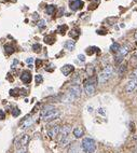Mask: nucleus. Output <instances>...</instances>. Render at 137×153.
Wrapping results in <instances>:
<instances>
[{
  "mask_svg": "<svg viewBox=\"0 0 137 153\" xmlns=\"http://www.w3.org/2000/svg\"><path fill=\"white\" fill-rule=\"evenodd\" d=\"M19 113H21V111H19V108H14V109L12 110V115H13V116H19Z\"/></svg>",
  "mask_w": 137,
  "mask_h": 153,
  "instance_id": "nucleus-27",
  "label": "nucleus"
},
{
  "mask_svg": "<svg viewBox=\"0 0 137 153\" xmlns=\"http://www.w3.org/2000/svg\"><path fill=\"white\" fill-rule=\"evenodd\" d=\"M6 1H8V0H6Z\"/></svg>",
  "mask_w": 137,
  "mask_h": 153,
  "instance_id": "nucleus-40",
  "label": "nucleus"
},
{
  "mask_svg": "<svg viewBox=\"0 0 137 153\" xmlns=\"http://www.w3.org/2000/svg\"><path fill=\"white\" fill-rule=\"evenodd\" d=\"M26 152H27L26 147H25V148H21V149L17 150V153H26Z\"/></svg>",
  "mask_w": 137,
  "mask_h": 153,
  "instance_id": "nucleus-33",
  "label": "nucleus"
},
{
  "mask_svg": "<svg viewBox=\"0 0 137 153\" xmlns=\"http://www.w3.org/2000/svg\"><path fill=\"white\" fill-rule=\"evenodd\" d=\"M136 153H137V150H136Z\"/></svg>",
  "mask_w": 137,
  "mask_h": 153,
  "instance_id": "nucleus-39",
  "label": "nucleus"
},
{
  "mask_svg": "<svg viewBox=\"0 0 137 153\" xmlns=\"http://www.w3.org/2000/svg\"><path fill=\"white\" fill-rule=\"evenodd\" d=\"M31 79H33L31 78V73L29 71H23L22 74H21V80L25 84H29L31 82Z\"/></svg>",
  "mask_w": 137,
  "mask_h": 153,
  "instance_id": "nucleus-11",
  "label": "nucleus"
},
{
  "mask_svg": "<svg viewBox=\"0 0 137 153\" xmlns=\"http://www.w3.org/2000/svg\"><path fill=\"white\" fill-rule=\"evenodd\" d=\"M29 142V135L23 134L19 135L14 139V145H15V148L17 150L21 149V148H25Z\"/></svg>",
  "mask_w": 137,
  "mask_h": 153,
  "instance_id": "nucleus-4",
  "label": "nucleus"
},
{
  "mask_svg": "<svg viewBox=\"0 0 137 153\" xmlns=\"http://www.w3.org/2000/svg\"><path fill=\"white\" fill-rule=\"evenodd\" d=\"M65 49L68 51H73V49H75V46H76V43H75V41H71V40H68V41H66L64 44Z\"/></svg>",
  "mask_w": 137,
  "mask_h": 153,
  "instance_id": "nucleus-15",
  "label": "nucleus"
},
{
  "mask_svg": "<svg viewBox=\"0 0 137 153\" xmlns=\"http://www.w3.org/2000/svg\"><path fill=\"white\" fill-rule=\"evenodd\" d=\"M131 78H132V79H137V67H136V69L134 70L133 72H132V74H131Z\"/></svg>",
  "mask_w": 137,
  "mask_h": 153,
  "instance_id": "nucleus-32",
  "label": "nucleus"
},
{
  "mask_svg": "<svg viewBox=\"0 0 137 153\" xmlns=\"http://www.w3.org/2000/svg\"><path fill=\"white\" fill-rule=\"evenodd\" d=\"M81 93H82V90H81V86L79 85V83H73V84L69 86L68 88V94L73 99H77L81 96Z\"/></svg>",
  "mask_w": 137,
  "mask_h": 153,
  "instance_id": "nucleus-5",
  "label": "nucleus"
},
{
  "mask_svg": "<svg viewBox=\"0 0 137 153\" xmlns=\"http://www.w3.org/2000/svg\"><path fill=\"white\" fill-rule=\"evenodd\" d=\"M120 49H121V46H120V44L119 43H112L110 45V51L111 52H113V53H119V51H120Z\"/></svg>",
  "mask_w": 137,
  "mask_h": 153,
  "instance_id": "nucleus-19",
  "label": "nucleus"
},
{
  "mask_svg": "<svg viewBox=\"0 0 137 153\" xmlns=\"http://www.w3.org/2000/svg\"><path fill=\"white\" fill-rule=\"evenodd\" d=\"M125 70H126V65H125V64H124V65H121V66H120V68H119V73H120V74H122V73L124 72Z\"/></svg>",
  "mask_w": 137,
  "mask_h": 153,
  "instance_id": "nucleus-29",
  "label": "nucleus"
},
{
  "mask_svg": "<svg viewBox=\"0 0 137 153\" xmlns=\"http://www.w3.org/2000/svg\"><path fill=\"white\" fill-rule=\"evenodd\" d=\"M58 116H60V111L57 110L56 108H54V106L52 105H46L41 110V119L44 122L56 120Z\"/></svg>",
  "mask_w": 137,
  "mask_h": 153,
  "instance_id": "nucleus-1",
  "label": "nucleus"
},
{
  "mask_svg": "<svg viewBox=\"0 0 137 153\" xmlns=\"http://www.w3.org/2000/svg\"><path fill=\"white\" fill-rule=\"evenodd\" d=\"M134 38H135V39L137 40V31L135 32V34H134Z\"/></svg>",
  "mask_w": 137,
  "mask_h": 153,
  "instance_id": "nucleus-38",
  "label": "nucleus"
},
{
  "mask_svg": "<svg viewBox=\"0 0 137 153\" xmlns=\"http://www.w3.org/2000/svg\"><path fill=\"white\" fill-rule=\"evenodd\" d=\"M113 73V67L111 65H107L105 68L103 69V71L99 73L98 76V83L99 84H103L106 83L107 81L109 80Z\"/></svg>",
  "mask_w": 137,
  "mask_h": 153,
  "instance_id": "nucleus-3",
  "label": "nucleus"
},
{
  "mask_svg": "<svg viewBox=\"0 0 137 153\" xmlns=\"http://www.w3.org/2000/svg\"><path fill=\"white\" fill-rule=\"evenodd\" d=\"M35 81H36V84H41L43 82V76L41 74H37L35 76Z\"/></svg>",
  "mask_w": 137,
  "mask_h": 153,
  "instance_id": "nucleus-25",
  "label": "nucleus"
},
{
  "mask_svg": "<svg viewBox=\"0 0 137 153\" xmlns=\"http://www.w3.org/2000/svg\"><path fill=\"white\" fill-rule=\"evenodd\" d=\"M54 11H55V6H49L46 9V13L48 15H53Z\"/></svg>",
  "mask_w": 137,
  "mask_h": 153,
  "instance_id": "nucleus-21",
  "label": "nucleus"
},
{
  "mask_svg": "<svg viewBox=\"0 0 137 153\" xmlns=\"http://www.w3.org/2000/svg\"><path fill=\"white\" fill-rule=\"evenodd\" d=\"M37 26H38V28L40 29V30H42V29H44L46 26V22L44 21V19H40L38 23H37Z\"/></svg>",
  "mask_w": 137,
  "mask_h": 153,
  "instance_id": "nucleus-23",
  "label": "nucleus"
},
{
  "mask_svg": "<svg viewBox=\"0 0 137 153\" xmlns=\"http://www.w3.org/2000/svg\"><path fill=\"white\" fill-rule=\"evenodd\" d=\"M4 50H6V53L8 54V55H10V54H12L14 52V48L11 46L10 44H6L4 45Z\"/></svg>",
  "mask_w": 137,
  "mask_h": 153,
  "instance_id": "nucleus-24",
  "label": "nucleus"
},
{
  "mask_svg": "<svg viewBox=\"0 0 137 153\" xmlns=\"http://www.w3.org/2000/svg\"><path fill=\"white\" fill-rule=\"evenodd\" d=\"M67 145H70V138L69 137L61 138V139H60V145H61V147H66Z\"/></svg>",
  "mask_w": 137,
  "mask_h": 153,
  "instance_id": "nucleus-20",
  "label": "nucleus"
},
{
  "mask_svg": "<svg viewBox=\"0 0 137 153\" xmlns=\"http://www.w3.org/2000/svg\"><path fill=\"white\" fill-rule=\"evenodd\" d=\"M83 6H84L83 1H80V0H73V1L69 2V7H70V9L73 11H77L79 9L83 8Z\"/></svg>",
  "mask_w": 137,
  "mask_h": 153,
  "instance_id": "nucleus-10",
  "label": "nucleus"
},
{
  "mask_svg": "<svg viewBox=\"0 0 137 153\" xmlns=\"http://www.w3.org/2000/svg\"><path fill=\"white\" fill-rule=\"evenodd\" d=\"M6 119V114L2 110H0V120H4Z\"/></svg>",
  "mask_w": 137,
  "mask_h": 153,
  "instance_id": "nucleus-35",
  "label": "nucleus"
},
{
  "mask_svg": "<svg viewBox=\"0 0 137 153\" xmlns=\"http://www.w3.org/2000/svg\"><path fill=\"white\" fill-rule=\"evenodd\" d=\"M135 90H137V79H131L126 84L125 91L127 93H132Z\"/></svg>",
  "mask_w": 137,
  "mask_h": 153,
  "instance_id": "nucleus-8",
  "label": "nucleus"
},
{
  "mask_svg": "<svg viewBox=\"0 0 137 153\" xmlns=\"http://www.w3.org/2000/svg\"><path fill=\"white\" fill-rule=\"evenodd\" d=\"M61 71L63 72V74L64 76H69L70 73L71 72H73L75 71V67H73V65H69V64H67V65H65V66H63L62 67V69H61Z\"/></svg>",
  "mask_w": 137,
  "mask_h": 153,
  "instance_id": "nucleus-12",
  "label": "nucleus"
},
{
  "mask_svg": "<svg viewBox=\"0 0 137 153\" xmlns=\"http://www.w3.org/2000/svg\"><path fill=\"white\" fill-rule=\"evenodd\" d=\"M44 41L48 44H53L55 42V37H53V36H46L44 37Z\"/></svg>",
  "mask_w": 137,
  "mask_h": 153,
  "instance_id": "nucleus-22",
  "label": "nucleus"
},
{
  "mask_svg": "<svg viewBox=\"0 0 137 153\" xmlns=\"http://www.w3.org/2000/svg\"><path fill=\"white\" fill-rule=\"evenodd\" d=\"M84 92L88 96H93L95 94V83L92 78H90L89 81L84 83Z\"/></svg>",
  "mask_w": 137,
  "mask_h": 153,
  "instance_id": "nucleus-6",
  "label": "nucleus"
},
{
  "mask_svg": "<svg viewBox=\"0 0 137 153\" xmlns=\"http://www.w3.org/2000/svg\"><path fill=\"white\" fill-rule=\"evenodd\" d=\"M73 136H75L76 138H81L82 136H83V134H84L83 130H82L80 126L75 127V128H73Z\"/></svg>",
  "mask_w": 137,
  "mask_h": 153,
  "instance_id": "nucleus-14",
  "label": "nucleus"
},
{
  "mask_svg": "<svg viewBox=\"0 0 137 153\" xmlns=\"http://www.w3.org/2000/svg\"><path fill=\"white\" fill-rule=\"evenodd\" d=\"M132 63H136L137 64V53L133 55V57H132Z\"/></svg>",
  "mask_w": 137,
  "mask_h": 153,
  "instance_id": "nucleus-36",
  "label": "nucleus"
},
{
  "mask_svg": "<svg viewBox=\"0 0 137 153\" xmlns=\"http://www.w3.org/2000/svg\"><path fill=\"white\" fill-rule=\"evenodd\" d=\"M129 46L127 45L121 46V49H120V51H119V55L122 56V57H124L126 54L129 53Z\"/></svg>",
  "mask_w": 137,
  "mask_h": 153,
  "instance_id": "nucleus-17",
  "label": "nucleus"
},
{
  "mask_svg": "<svg viewBox=\"0 0 137 153\" xmlns=\"http://www.w3.org/2000/svg\"><path fill=\"white\" fill-rule=\"evenodd\" d=\"M67 29H68V27L66 26V25H64V26H60V27H58V30L61 31V34H65L64 31H66V30H67Z\"/></svg>",
  "mask_w": 137,
  "mask_h": 153,
  "instance_id": "nucleus-28",
  "label": "nucleus"
},
{
  "mask_svg": "<svg viewBox=\"0 0 137 153\" xmlns=\"http://www.w3.org/2000/svg\"><path fill=\"white\" fill-rule=\"evenodd\" d=\"M78 58H79V61H85V56H84L83 54H80V55H78Z\"/></svg>",
  "mask_w": 137,
  "mask_h": 153,
  "instance_id": "nucleus-34",
  "label": "nucleus"
},
{
  "mask_svg": "<svg viewBox=\"0 0 137 153\" xmlns=\"http://www.w3.org/2000/svg\"><path fill=\"white\" fill-rule=\"evenodd\" d=\"M60 132H61V126H58V125H54L48 130V135L50 136V138H55L56 136L60 135Z\"/></svg>",
  "mask_w": 137,
  "mask_h": 153,
  "instance_id": "nucleus-9",
  "label": "nucleus"
},
{
  "mask_svg": "<svg viewBox=\"0 0 137 153\" xmlns=\"http://www.w3.org/2000/svg\"><path fill=\"white\" fill-rule=\"evenodd\" d=\"M81 148L85 153H94L96 150V142L94 139L89 137L83 138L81 142Z\"/></svg>",
  "mask_w": 137,
  "mask_h": 153,
  "instance_id": "nucleus-2",
  "label": "nucleus"
},
{
  "mask_svg": "<svg viewBox=\"0 0 137 153\" xmlns=\"http://www.w3.org/2000/svg\"><path fill=\"white\" fill-rule=\"evenodd\" d=\"M42 64H43V61H42L41 59H37V61H36V66H37V68H40L42 66Z\"/></svg>",
  "mask_w": 137,
  "mask_h": 153,
  "instance_id": "nucleus-31",
  "label": "nucleus"
},
{
  "mask_svg": "<svg viewBox=\"0 0 137 153\" xmlns=\"http://www.w3.org/2000/svg\"><path fill=\"white\" fill-rule=\"evenodd\" d=\"M94 72H95V68H94V66H92V65L86 66V73H88L89 78H92V76H94Z\"/></svg>",
  "mask_w": 137,
  "mask_h": 153,
  "instance_id": "nucleus-18",
  "label": "nucleus"
},
{
  "mask_svg": "<svg viewBox=\"0 0 137 153\" xmlns=\"http://www.w3.org/2000/svg\"><path fill=\"white\" fill-rule=\"evenodd\" d=\"M31 123H33V119H31V118H25V119H24V122L22 123V128H23V130L27 128L28 126H30Z\"/></svg>",
  "mask_w": 137,
  "mask_h": 153,
  "instance_id": "nucleus-16",
  "label": "nucleus"
},
{
  "mask_svg": "<svg viewBox=\"0 0 137 153\" xmlns=\"http://www.w3.org/2000/svg\"><path fill=\"white\" fill-rule=\"evenodd\" d=\"M71 133V125L70 124H64L63 126L61 127V138H66L69 137V135Z\"/></svg>",
  "mask_w": 137,
  "mask_h": 153,
  "instance_id": "nucleus-7",
  "label": "nucleus"
},
{
  "mask_svg": "<svg viewBox=\"0 0 137 153\" xmlns=\"http://www.w3.org/2000/svg\"><path fill=\"white\" fill-rule=\"evenodd\" d=\"M70 36H71V37H73L75 39H77V38H78V36H79V32H78L77 30H73L71 32H70Z\"/></svg>",
  "mask_w": 137,
  "mask_h": 153,
  "instance_id": "nucleus-30",
  "label": "nucleus"
},
{
  "mask_svg": "<svg viewBox=\"0 0 137 153\" xmlns=\"http://www.w3.org/2000/svg\"><path fill=\"white\" fill-rule=\"evenodd\" d=\"M33 50H34V52H36V53H40V52H41V45H40L39 43H36V44L33 45Z\"/></svg>",
  "mask_w": 137,
  "mask_h": 153,
  "instance_id": "nucleus-26",
  "label": "nucleus"
},
{
  "mask_svg": "<svg viewBox=\"0 0 137 153\" xmlns=\"http://www.w3.org/2000/svg\"><path fill=\"white\" fill-rule=\"evenodd\" d=\"M68 153H79V145L77 142H71L68 148Z\"/></svg>",
  "mask_w": 137,
  "mask_h": 153,
  "instance_id": "nucleus-13",
  "label": "nucleus"
},
{
  "mask_svg": "<svg viewBox=\"0 0 137 153\" xmlns=\"http://www.w3.org/2000/svg\"><path fill=\"white\" fill-rule=\"evenodd\" d=\"M33 61H34V59H33L31 57L27 58V59H26V63H27V64H29V65H31V64H33Z\"/></svg>",
  "mask_w": 137,
  "mask_h": 153,
  "instance_id": "nucleus-37",
  "label": "nucleus"
}]
</instances>
